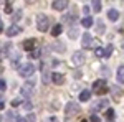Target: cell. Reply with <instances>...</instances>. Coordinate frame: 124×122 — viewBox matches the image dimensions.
<instances>
[{
  "label": "cell",
  "instance_id": "obj_4",
  "mask_svg": "<svg viewBox=\"0 0 124 122\" xmlns=\"http://www.w3.org/2000/svg\"><path fill=\"white\" fill-rule=\"evenodd\" d=\"M78 112H79V106H78V102H68L66 106H65V115H66L68 119L73 117V115H76Z\"/></svg>",
  "mask_w": 124,
  "mask_h": 122
},
{
  "label": "cell",
  "instance_id": "obj_37",
  "mask_svg": "<svg viewBox=\"0 0 124 122\" xmlns=\"http://www.w3.org/2000/svg\"><path fill=\"white\" fill-rule=\"evenodd\" d=\"M17 122H27V121H25L23 117H18V119H17Z\"/></svg>",
  "mask_w": 124,
  "mask_h": 122
},
{
  "label": "cell",
  "instance_id": "obj_33",
  "mask_svg": "<svg viewBox=\"0 0 124 122\" xmlns=\"http://www.w3.org/2000/svg\"><path fill=\"white\" fill-rule=\"evenodd\" d=\"M98 31H99V33H103V31H104V28H103V23H101V22L98 23Z\"/></svg>",
  "mask_w": 124,
  "mask_h": 122
},
{
  "label": "cell",
  "instance_id": "obj_12",
  "mask_svg": "<svg viewBox=\"0 0 124 122\" xmlns=\"http://www.w3.org/2000/svg\"><path fill=\"white\" fill-rule=\"evenodd\" d=\"M121 15H119V12L117 10H114V8H111L109 12H108V18L111 20V22H117V18H119Z\"/></svg>",
  "mask_w": 124,
  "mask_h": 122
},
{
  "label": "cell",
  "instance_id": "obj_27",
  "mask_svg": "<svg viewBox=\"0 0 124 122\" xmlns=\"http://www.w3.org/2000/svg\"><path fill=\"white\" fill-rule=\"evenodd\" d=\"M94 55L98 58H103V48H94Z\"/></svg>",
  "mask_w": 124,
  "mask_h": 122
},
{
  "label": "cell",
  "instance_id": "obj_9",
  "mask_svg": "<svg viewBox=\"0 0 124 122\" xmlns=\"http://www.w3.org/2000/svg\"><path fill=\"white\" fill-rule=\"evenodd\" d=\"M51 7L58 12H61V10H66L68 7V0H55L53 3H51Z\"/></svg>",
  "mask_w": 124,
  "mask_h": 122
},
{
  "label": "cell",
  "instance_id": "obj_13",
  "mask_svg": "<svg viewBox=\"0 0 124 122\" xmlns=\"http://www.w3.org/2000/svg\"><path fill=\"white\" fill-rule=\"evenodd\" d=\"M111 93H113V96H114V99L117 101V99H121V96H123V89L117 87V86H113V87H111Z\"/></svg>",
  "mask_w": 124,
  "mask_h": 122
},
{
  "label": "cell",
  "instance_id": "obj_35",
  "mask_svg": "<svg viewBox=\"0 0 124 122\" xmlns=\"http://www.w3.org/2000/svg\"><path fill=\"white\" fill-rule=\"evenodd\" d=\"M30 58H40V53H37V51H33V53H31V56Z\"/></svg>",
  "mask_w": 124,
  "mask_h": 122
},
{
  "label": "cell",
  "instance_id": "obj_31",
  "mask_svg": "<svg viewBox=\"0 0 124 122\" xmlns=\"http://www.w3.org/2000/svg\"><path fill=\"white\" fill-rule=\"evenodd\" d=\"M89 122H99V117H98L96 114H93V115H91V119H89Z\"/></svg>",
  "mask_w": 124,
  "mask_h": 122
},
{
  "label": "cell",
  "instance_id": "obj_23",
  "mask_svg": "<svg viewBox=\"0 0 124 122\" xmlns=\"http://www.w3.org/2000/svg\"><path fill=\"white\" fill-rule=\"evenodd\" d=\"M68 36H70V38H76V36H78L76 28H70V31H68Z\"/></svg>",
  "mask_w": 124,
  "mask_h": 122
},
{
  "label": "cell",
  "instance_id": "obj_30",
  "mask_svg": "<svg viewBox=\"0 0 124 122\" xmlns=\"http://www.w3.org/2000/svg\"><path fill=\"white\" fill-rule=\"evenodd\" d=\"M20 104H22V99H13V101H12V106H13V107H17Z\"/></svg>",
  "mask_w": 124,
  "mask_h": 122
},
{
  "label": "cell",
  "instance_id": "obj_16",
  "mask_svg": "<svg viewBox=\"0 0 124 122\" xmlns=\"http://www.w3.org/2000/svg\"><path fill=\"white\" fill-rule=\"evenodd\" d=\"M106 106H108V101H106V99H101L99 102H96L94 106H93V111H99V109H104Z\"/></svg>",
  "mask_w": 124,
  "mask_h": 122
},
{
  "label": "cell",
  "instance_id": "obj_11",
  "mask_svg": "<svg viewBox=\"0 0 124 122\" xmlns=\"http://www.w3.org/2000/svg\"><path fill=\"white\" fill-rule=\"evenodd\" d=\"M51 81H53V83H55V84H63V83H65V76L61 74V73H53V74H51Z\"/></svg>",
  "mask_w": 124,
  "mask_h": 122
},
{
  "label": "cell",
  "instance_id": "obj_25",
  "mask_svg": "<svg viewBox=\"0 0 124 122\" xmlns=\"http://www.w3.org/2000/svg\"><path fill=\"white\" fill-rule=\"evenodd\" d=\"M5 89H7V81L0 78V91H5Z\"/></svg>",
  "mask_w": 124,
  "mask_h": 122
},
{
  "label": "cell",
  "instance_id": "obj_34",
  "mask_svg": "<svg viewBox=\"0 0 124 122\" xmlns=\"http://www.w3.org/2000/svg\"><path fill=\"white\" fill-rule=\"evenodd\" d=\"M5 12H7V13H12V5H7V7H5Z\"/></svg>",
  "mask_w": 124,
  "mask_h": 122
},
{
  "label": "cell",
  "instance_id": "obj_26",
  "mask_svg": "<svg viewBox=\"0 0 124 122\" xmlns=\"http://www.w3.org/2000/svg\"><path fill=\"white\" fill-rule=\"evenodd\" d=\"M53 50H60V51H63V50H65V46H63V45H60V41H55Z\"/></svg>",
  "mask_w": 124,
  "mask_h": 122
},
{
  "label": "cell",
  "instance_id": "obj_18",
  "mask_svg": "<svg viewBox=\"0 0 124 122\" xmlns=\"http://www.w3.org/2000/svg\"><path fill=\"white\" fill-rule=\"evenodd\" d=\"M81 25H83L85 28H89V27L93 25V18H91V17H85V18L81 20Z\"/></svg>",
  "mask_w": 124,
  "mask_h": 122
},
{
  "label": "cell",
  "instance_id": "obj_2",
  "mask_svg": "<svg viewBox=\"0 0 124 122\" xmlns=\"http://www.w3.org/2000/svg\"><path fill=\"white\" fill-rule=\"evenodd\" d=\"M106 91H108L106 81H103V79H98V81H94V83H93V93H94V94H98V96H103Z\"/></svg>",
  "mask_w": 124,
  "mask_h": 122
},
{
  "label": "cell",
  "instance_id": "obj_28",
  "mask_svg": "<svg viewBox=\"0 0 124 122\" xmlns=\"http://www.w3.org/2000/svg\"><path fill=\"white\" fill-rule=\"evenodd\" d=\"M7 119H8V121H13V119H17L15 112H8V114H7Z\"/></svg>",
  "mask_w": 124,
  "mask_h": 122
},
{
  "label": "cell",
  "instance_id": "obj_21",
  "mask_svg": "<svg viewBox=\"0 0 124 122\" xmlns=\"http://www.w3.org/2000/svg\"><path fill=\"white\" fill-rule=\"evenodd\" d=\"M18 61H20V55L18 53H13V58H12V66H18Z\"/></svg>",
  "mask_w": 124,
  "mask_h": 122
},
{
  "label": "cell",
  "instance_id": "obj_32",
  "mask_svg": "<svg viewBox=\"0 0 124 122\" xmlns=\"http://www.w3.org/2000/svg\"><path fill=\"white\" fill-rule=\"evenodd\" d=\"M23 107H25V109H31V102H28V101H27V102H23Z\"/></svg>",
  "mask_w": 124,
  "mask_h": 122
},
{
  "label": "cell",
  "instance_id": "obj_14",
  "mask_svg": "<svg viewBox=\"0 0 124 122\" xmlns=\"http://www.w3.org/2000/svg\"><path fill=\"white\" fill-rule=\"evenodd\" d=\"M89 97H91V91H88V89L81 91V94H79V101L86 102V101H89Z\"/></svg>",
  "mask_w": 124,
  "mask_h": 122
},
{
  "label": "cell",
  "instance_id": "obj_40",
  "mask_svg": "<svg viewBox=\"0 0 124 122\" xmlns=\"http://www.w3.org/2000/svg\"><path fill=\"white\" fill-rule=\"evenodd\" d=\"M2 73H3V68H2V66H0V74H2Z\"/></svg>",
  "mask_w": 124,
  "mask_h": 122
},
{
  "label": "cell",
  "instance_id": "obj_6",
  "mask_svg": "<svg viewBox=\"0 0 124 122\" xmlns=\"http://www.w3.org/2000/svg\"><path fill=\"white\" fill-rule=\"evenodd\" d=\"M94 43H98V41H96V40H93L89 33H85V35H83V43H81V45H83V48H85V50H89L91 46H94Z\"/></svg>",
  "mask_w": 124,
  "mask_h": 122
},
{
  "label": "cell",
  "instance_id": "obj_8",
  "mask_svg": "<svg viewBox=\"0 0 124 122\" xmlns=\"http://www.w3.org/2000/svg\"><path fill=\"white\" fill-rule=\"evenodd\" d=\"M37 45H38V41H37L35 38H28V40L23 41V50H25V51H33V50L37 48Z\"/></svg>",
  "mask_w": 124,
  "mask_h": 122
},
{
  "label": "cell",
  "instance_id": "obj_41",
  "mask_svg": "<svg viewBox=\"0 0 124 122\" xmlns=\"http://www.w3.org/2000/svg\"><path fill=\"white\" fill-rule=\"evenodd\" d=\"M0 121H2V115H0Z\"/></svg>",
  "mask_w": 124,
  "mask_h": 122
},
{
  "label": "cell",
  "instance_id": "obj_17",
  "mask_svg": "<svg viewBox=\"0 0 124 122\" xmlns=\"http://www.w3.org/2000/svg\"><path fill=\"white\" fill-rule=\"evenodd\" d=\"M61 31H63V25L58 23V25H55V27L51 28V35H53V36H58V35H61Z\"/></svg>",
  "mask_w": 124,
  "mask_h": 122
},
{
  "label": "cell",
  "instance_id": "obj_1",
  "mask_svg": "<svg viewBox=\"0 0 124 122\" xmlns=\"http://www.w3.org/2000/svg\"><path fill=\"white\" fill-rule=\"evenodd\" d=\"M37 28H38V31H48V28H50V18H48L46 15H43V13H40L38 17H37Z\"/></svg>",
  "mask_w": 124,
  "mask_h": 122
},
{
  "label": "cell",
  "instance_id": "obj_38",
  "mask_svg": "<svg viewBox=\"0 0 124 122\" xmlns=\"http://www.w3.org/2000/svg\"><path fill=\"white\" fill-rule=\"evenodd\" d=\"M3 31V23H2V20H0V33Z\"/></svg>",
  "mask_w": 124,
  "mask_h": 122
},
{
  "label": "cell",
  "instance_id": "obj_24",
  "mask_svg": "<svg viewBox=\"0 0 124 122\" xmlns=\"http://www.w3.org/2000/svg\"><path fill=\"white\" fill-rule=\"evenodd\" d=\"M106 117H108L109 121H113V119H114V111H113V109H108V111H106Z\"/></svg>",
  "mask_w": 124,
  "mask_h": 122
},
{
  "label": "cell",
  "instance_id": "obj_7",
  "mask_svg": "<svg viewBox=\"0 0 124 122\" xmlns=\"http://www.w3.org/2000/svg\"><path fill=\"white\" fill-rule=\"evenodd\" d=\"M22 33V28H20L18 25H10L8 28L5 30V35L8 38H12V36H17V35H20Z\"/></svg>",
  "mask_w": 124,
  "mask_h": 122
},
{
  "label": "cell",
  "instance_id": "obj_22",
  "mask_svg": "<svg viewBox=\"0 0 124 122\" xmlns=\"http://www.w3.org/2000/svg\"><path fill=\"white\" fill-rule=\"evenodd\" d=\"M93 10L94 12H101V2L99 0H93Z\"/></svg>",
  "mask_w": 124,
  "mask_h": 122
},
{
  "label": "cell",
  "instance_id": "obj_3",
  "mask_svg": "<svg viewBox=\"0 0 124 122\" xmlns=\"http://www.w3.org/2000/svg\"><path fill=\"white\" fill-rule=\"evenodd\" d=\"M35 73V66L31 65V63H25V65L20 66L18 69V74L22 76V78H28V76H31Z\"/></svg>",
  "mask_w": 124,
  "mask_h": 122
},
{
  "label": "cell",
  "instance_id": "obj_10",
  "mask_svg": "<svg viewBox=\"0 0 124 122\" xmlns=\"http://www.w3.org/2000/svg\"><path fill=\"white\" fill-rule=\"evenodd\" d=\"M73 63L76 66H81L85 63V53H83V51H76V53L73 55Z\"/></svg>",
  "mask_w": 124,
  "mask_h": 122
},
{
  "label": "cell",
  "instance_id": "obj_5",
  "mask_svg": "<svg viewBox=\"0 0 124 122\" xmlns=\"http://www.w3.org/2000/svg\"><path fill=\"white\" fill-rule=\"evenodd\" d=\"M35 91V83L33 81H30V83H25L23 87H22V94H23V97H30L31 94Z\"/></svg>",
  "mask_w": 124,
  "mask_h": 122
},
{
  "label": "cell",
  "instance_id": "obj_42",
  "mask_svg": "<svg viewBox=\"0 0 124 122\" xmlns=\"http://www.w3.org/2000/svg\"><path fill=\"white\" fill-rule=\"evenodd\" d=\"M108 122H113V121H108Z\"/></svg>",
  "mask_w": 124,
  "mask_h": 122
},
{
  "label": "cell",
  "instance_id": "obj_20",
  "mask_svg": "<svg viewBox=\"0 0 124 122\" xmlns=\"http://www.w3.org/2000/svg\"><path fill=\"white\" fill-rule=\"evenodd\" d=\"M10 18H12V22H18V20L22 18V10H17V12H15Z\"/></svg>",
  "mask_w": 124,
  "mask_h": 122
},
{
  "label": "cell",
  "instance_id": "obj_39",
  "mask_svg": "<svg viewBox=\"0 0 124 122\" xmlns=\"http://www.w3.org/2000/svg\"><path fill=\"white\" fill-rule=\"evenodd\" d=\"M2 109H3V102L0 101V111H2Z\"/></svg>",
  "mask_w": 124,
  "mask_h": 122
},
{
  "label": "cell",
  "instance_id": "obj_36",
  "mask_svg": "<svg viewBox=\"0 0 124 122\" xmlns=\"http://www.w3.org/2000/svg\"><path fill=\"white\" fill-rule=\"evenodd\" d=\"M46 122H60V121H58L56 117H50V119H48V121H46Z\"/></svg>",
  "mask_w": 124,
  "mask_h": 122
},
{
  "label": "cell",
  "instance_id": "obj_15",
  "mask_svg": "<svg viewBox=\"0 0 124 122\" xmlns=\"http://www.w3.org/2000/svg\"><path fill=\"white\" fill-rule=\"evenodd\" d=\"M116 76H117V83H124V66H123V65L117 68V73H116Z\"/></svg>",
  "mask_w": 124,
  "mask_h": 122
},
{
  "label": "cell",
  "instance_id": "obj_19",
  "mask_svg": "<svg viewBox=\"0 0 124 122\" xmlns=\"http://www.w3.org/2000/svg\"><path fill=\"white\" fill-rule=\"evenodd\" d=\"M111 53H113V45H108L106 50H103V58H109Z\"/></svg>",
  "mask_w": 124,
  "mask_h": 122
},
{
  "label": "cell",
  "instance_id": "obj_29",
  "mask_svg": "<svg viewBox=\"0 0 124 122\" xmlns=\"http://www.w3.org/2000/svg\"><path fill=\"white\" fill-rule=\"evenodd\" d=\"M25 121H27V122H35V121H37V117H35L33 114H30V115L27 117V119H25Z\"/></svg>",
  "mask_w": 124,
  "mask_h": 122
}]
</instances>
